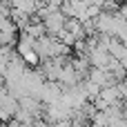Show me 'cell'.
Returning a JSON list of instances; mask_svg holds the SVG:
<instances>
[{"label": "cell", "instance_id": "cell-1", "mask_svg": "<svg viewBox=\"0 0 127 127\" xmlns=\"http://www.w3.org/2000/svg\"><path fill=\"white\" fill-rule=\"evenodd\" d=\"M67 18H69V16H67L63 9H56V7H54V9L45 16V20H42L45 27H47V33H49V36H58V33L65 29Z\"/></svg>", "mask_w": 127, "mask_h": 127}, {"label": "cell", "instance_id": "cell-2", "mask_svg": "<svg viewBox=\"0 0 127 127\" xmlns=\"http://www.w3.org/2000/svg\"><path fill=\"white\" fill-rule=\"evenodd\" d=\"M89 60H92L94 67H105V69H107V65H109V60H112V54H109L107 47L96 45V47L89 49Z\"/></svg>", "mask_w": 127, "mask_h": 127}]
</instances>
